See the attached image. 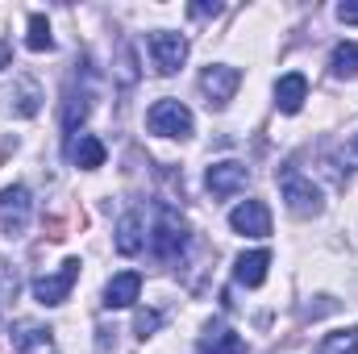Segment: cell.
<instances>
[{
  "label": "cell",
  "instance_id": "d6986e66",
  "mask_svg": "<svg viewBox=\"0 0 358 354\" xmlns=\"http://www.w3.org/2000/svg\"><path fill=\"white\" fill-rule=\"evenodd\" d=\"M92 113V88H71L67 92V104H63V129H71V134H76V129H80V125H84V117H88Z\"/></svg>",
  "mask_w": 358,
  "mask_h": 354
},
{
  "label": "cell",
  "instance_id": "9a60e30c",
  "mask_svg": "<svg viewBox=\"0 0 358 354\" xmlns=\"http://www.w3.org/2000/svg\"><path fill=\"white\" fill-rule=\"evenodd\" d=\"M117 250H121L125 259H134V255H142V250H146V234H142V213H125V217L117 221Z\"/></svg>",
  "mask_w": 358,
  "mask_h": 354
},
{
  "label": "cell",
  "instance_id": "8992f818",
  "mask_svg": "<svg viewBox=\"0 0 358 354\" xmlns=\"http://www.w3.org/2000/svg\"><path fill=\"white\" fill-rule=\"evenodd\" d=\"M238 84H242V71L229 67V63H213V67H204V76H200V92H204L208 108H225V104L234 100Z\"/></svg>",
  "mask_w": 358,
  "mask_h": 354
},
{
  "label": "cell",
  "instance_id": "2e32d148",
  "mask_svg": "<svg viewBox=\"0 0 358 354\" xmlns=\"http://www.w3.org/2000/svg\"><path fill=\"white\" fill-rule=\"evenodd\" d=\"M267 267H271V255H267V250H250V255H242V259L234 263V275H238V283H246V288H259V283L267 279Z\"/></svg>",
  "mask_w": 358,
  "mask_h": 354
},
{
  "label": "cell",
  "instance_id": "9c48e42d",
  "mask_svg": "<svg viewBox=\"0 0 358 354\" xmlns=\"http://www.w3.org/2000/svg\"><path fill=\"white\" fill-rule=\"evenodd\" d=\"M229 225H234L242 238H267L271 234V208L263 200H242V204L229 213Z\"/></svg>",
  "mask_w": 358,
  "mask_h": 354
},
{
  "label": "cell",
  "instance_id": "f1b7e54d",
  "mask_svg": "<svg viewBox=\"0 0 358 354\" xmlns=\"http://www.w3.org/2000/svg\"><path fill=\"white\" fill-rule=\"evenodd\" d=\"M355 146H358V142H355Z\"/></svg>",
  "mask_w": 358,
  "mask_h": 354
},
{
  "label": "cell",
  "instance_id": "3957f363",
  "mask_svg": "<svg viewBox=\"0 0 358 354\" xmlns=\"http://www.w3.org/2000/svg\"><path fill=\"white\" fill-rule=\"evenodd\" d=\"M29 217H34V200H29V187L25 183H13L0 192V229L4 238H21L29 229Z\"/></svg>",
  "mask_w": 358,
  "mask_h": 354
},
{
  "label": "cell",
  "instance_id": "e0dca14e",
  "mask_svg": "<svg viewBox=\"0 0 358 354\" xmlns=\"http://www.w3.org/2000/svg\"><path fill=\"white\" fill-rule=\"evenodd\" d=\"M8 108L17 117H34L42 108V88L34 80H17V88H8Z\"/></svg>",
  "mask_w": 358,
  "mask_h": 354
},
{
  "label": "cell",
  "instance_id": "44dd1931",
  "mask_svg": "<svg viewBox=\"0 0 358 354\" xmlns=\"http://www.w3.org/2000/svg\"><path fill=\"white\" fill-rule=\"evenodd\" d=\"M17 292H21V275H17V267L8 263V259H0V317L13 309Z\"/></svg>",
  "mask_w": 358,
  "mask_h": 354
},
{
  "label": "cell",
  "instance_id": "484cf974",
  "mask_svg": "<svg viewBox=\"0 0 358 354\" xmlns=\"http://www.w3.org/2000/svg\"><path fill=\"white\" fill-rule=\"evenodd\" d=\"M338 21H346V25H358V4H338Z\"/></svg>",
  "mask_w": 358,
  "mask_h": 354
},
{
  "label": "cell",
  "instance_id": "277c9868",
  "mask_svg": "<svg viewBox=\"0 0 358 354\" xmlns=\"http://www.w3.org/2000/svg\"><path fill=\"white\" fill-rule=\"evenodd\" d=\"M146 125H150V134H159V138H187L192 134V113H187V104L183 100H155L150 104V113H146Z\"/></svg>",
  "mask_w": 358,
  "mask_h": 354
},
{
  "label": "cell",
  "instance_id": "5bb4252c",
  "mask_svg": "<svg viewBox=\"0 0 358 354\" xmlns=\"http://www.w3.org/2000/svg\"><path fill=\"white\" fill-rule=\"evenodd\" d=\"M13 346H17V354H59L50 330H42V325H34V321H21V325H17Z\"/></svg>",
  "mask_w": 358,
  "mask_h": 354
},
{
  "label": "cell",
  "instance_id": "6da1fadb",
  "mask_svg": "<svg viewBox=\"0 0 358 354\" xmlns=\"http://www.w3.org/2000/svg\"><path fill=\"white\" fill-rule=\"evenodd\" d=\"M146 246H150V255L159 263L183 259V250H187V221L179 217L171 204H159L155 208V229L146 234Z\"/></svg>",
  "mask_w": 358,
  "mask_h": 354
},
{
  "label": "cell",
  "instance_id": "7a4b0ae2",
  "mask_svg": "<svg viewBox=\"0 0 358 354\" xmlns=\"http://www.w3.org/2000/svg\"><path fill=\"white\" fill-rule=\"evenodd\" d=\"M279 192H283L292 217H317V213H321V192H317V183L304 176V171L283 167V171H279Z\"/></svg>",
  "mask_w": 358,
  "mask_h": 354
},
{
  "label": "cell",
  "instance_id": "83f0119b",
  "mask_svg": "<svg viewBox=\"0 0 358 354\" xmlns=\"http://www.w3.org/2000/svg\"><path fill=\"white\" fill-rule=\"evenodd\" d=\"M8 63H13V46H8V42H0V71H4Z\"/></svg>",
  "mask_w": 358,
  "mask_h": 354
},
{
  "label": "cell",
  "instance_id": "5b68a950",
  "mask_svg": "<svg viewBox=\"0 0 358 354\" xmlns=\"http://www.w3.org/2000/svg\"><path fill=\"white\" fill-rule=\"evenodd\" d=\"M80 259H63L59 271H50V275H38L34 279V296H38V304H63L67 296H71V283L80 279Z\"/></svg>",
  "mask_w": 358,
  "mask_h": 354
},
{
  "label": "cell",
  "instance_id": "ac0fdd59",
  "mask_svg": "<svg viewBox=\"0 0 358 354\" xmlns=\"http://www.w3.org/2000/svg\"><path fill=\"white\" fill-rule=\"evenodd\" d=\"M329 76L338 80H358V42H338L329 55Z\"/></svg>",
  "mask_w": 358,
  "mask_h": 354
},
{
  "label": "cell",
  "instance_id": "7402d4cb",
  "mask_svg": "<svg viewBox=\"0 0 358 354\" xmlns=\"http://www.w3.org/2000/svg\"><path fill=\"white\" fill-rule=\"evenodd\" d=\"M25 46L29 50H55V38H50V21L42 17V13H29V38H25Z\"/></svg>",
  "mask_w": 358,
  "mask_h": 354
},
{
  "label": "cell",
  "instance_id": "ffe728a7",
  "mask_svg": "<svg viewBox=\"0 0 358 354\" xmlns=\"http://www.w3.org/2000/svg\"><path fill=\"white\" fill-rule=\"evenodd\" d=\"M317 354H358V325L350 330H338V334H325Z\"/></svg>",
  "mask_w": 358,
  "mask_h": 354
},
{
  "label": "cell",
  "instance_id": "4316f807",
  "mask_svg": "<svg viewBox=\"0 0 358 354\" xmlns=\"http://www.w3.org/2000/svg\"><path fill=\"white\" fill-rule=\"evenodd\" d=\"M187 13H192V17H217V13H221V4H192Z\"/></svg>",
  "mask_w": 358,
  "mask_h": 354
},
{
  "label": "cell",
  "instance_id": "30bf717a",
  "mask_svg": "<svg viewBox=\"0 0 358 354\" xmlns=\"http://www.w3.org/2000/svg\"><path fill=\"white\" fill-rule=\"evenodd\" d=\"M196 354H246V342H242V334H234L225 321H208L204 334H200Z\"/></svg>",
  "mask_w": 358,
  "mask_h": 354
},
{
  "label": "cell",
  "instance_id": "ba28073f",
  "mask_svg": "<svg viewBox=\"0 0 358 354\" xmlns=\"http://www.w3.org/2000/svg\"><path fill=\"white\" fill-rule=\"evenodd\" d=\"M204 183H208V192H213V196H234V192H242V187L250 183V167H246V163H238V159L213 163V167H208V176H204Z\"/></svg>",
  "mask_w": 358,
  "mask_h": 354
},
{
  "label": "cell",
  "instance_id": "d4e9b609",
  "mask_svg": "<svg viewBox=\"0 0 358 354\" xmlns=\"http://www.w3.org/2000/svg\"><path fill=\"white\" fill-rule=\"evenodd\" d=\"M63 229H67V225H63V217H50V221H46V238H50V242H63V238H67Z\"/></svg>",
  "mask_w": 358,
  "mask_h": 354
},
{
  "label": "cell",
  "instance_id": "4fadbf2b",
  "mask_svg": "<svg viewBox=\"0 0 358 354\" xmlns=\"http://www.w3.org/2000/svg\"><path fill=\"white\" fill-rule=\"evenodd\" d=\"M304 96H308V80H304L300 71H292V76H283V80L275 84V108L292 117V113L304 108Z\"/></svg>",
  "mask_w": 358,
  "mask_h": 354
},
{
  "label": "cell",
  "instance_id": "cb8c5ba5",
  "mask_svg": "<svg viewBox=\"0 0 358 354\" xmlns=\"http://www.w3.org/2000/svg\"><path fill=\"white\" fill-rule=\"evenodd\" d=\"M159 325H163V313H159V309H142V313H138V321H134V330H138V338H142V342H146L150 334H159Z\"/></svg>",
  "mask_w": 358,
  "mask_h": 354
},
{
  "label": "cell",
  "instance_id": "7c38bea8",
  "mask_svg": "<svg viewBox=\"0 0 358 354\" xmlns=\"http://www.w3.org/2000/svg\"><path fill=\"white\" fill-rule=\"evenodd\" d=\"M138 292H142V275L138 271H121L104 288V309H129L138 300Z\"/></svg>",
  "mask_w": 358,
  "mask_h": 354
},
{
  "label": "cell",
  "instance_id": "52a82bcc",
  "mask_svg": "<svg viewBox=\"0 0 358 354\" xmlns=\"http://www.w3.org/2000/svg\"><path fill=\"white\" fill-rule=\"evenodd\" d=\"M150 55H155L159 76H176L187 63V38L171 34V29H159V34H150Z\"/></svg>",
  "mask_w": 358,
  "mask_h": 354
},
{
  "label": "cell",
  "instance_id": "8fae6325",
  "mask_svg": "<svg viewBox=\"0 0 358 354\" xmlns=\"http://www.w3.org/2000/svg\"><path fill=\"white\" fill-rule=\"evenodd\" d=\"M67 159L84 171H96V167H104V142L96 134H71L67 138Z\"/></svg>",
  "mask_w": 358,
  "mask_h": 354
},
{
  "label": "cell",
  "instance_id": "603a6c76",
  "mask_svg": "<svg viewBox=\"0 0 358 354\" xmlns=\"http://www.w3.org/2000/svg\"><path fill=\"white\" fill-rule=\"evenodd\" d=\"M113 71H117V80H121L125 88L138 84V55H134V46H121V50H117V67H113Z\"/></svg>",
  "mask_w": 358,
  "mask_h": 354
}]
</instances>
